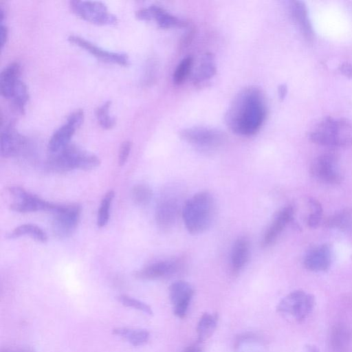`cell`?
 <instances>
[{
    "mask_svg": "<svg viewBox=\"0 0 352 352\" xmlns=\"http://www.w3.org/2000/svg\"><path fill=\"white\" fill-rule=\"evenodd\" d=\"M293 19L298 24L301 32L307 40H312L314 31L307 14V10L303 2L294 1L291 4Z\"/></svg>",
    "mask_w": 352,
    "mask_h": 352,
    "instance_id": "cell-21",
    "label": "cell"
},
{
    "mask_svg": "<svg viewBox=\"0 0 352 352\" xmlns=\"http://www.w3.org/2000/svg\"><path fill=\"white\" fill-rule=\"evenodd\" d=\"M216 72L214 56L207 53L202 58L201 63L193 76V82L197 85L204 83L213 77Z\"/></svg>",
    "mask_w": 352,
    "mask_h": 352,
    "instance_id": "cell-22",
    "label": "cell"
},
{
    "mask_svg": "<svg viewBox=\"0 0 352 352\" xmlns=\"http://www.w3.org/2000/svg\"><path fill=\"white\" fill-rule=\"evenodd\" d=\"M178 259H166L150 263L135 274L136 278L143 280H157L173 276L182 267Z\"/></svg>",
    "mask_w": 352,
    "mask_h": 352,
    "instance_id": "cell-13",
    "label": "cell"
},
{
    "mask_svg": "<svg viewBox=\"0 0 352 352\" xmlns=\"http://www.w3.org/2000/svg\"><path fill=\"white\" fill-rule=\"evenodd\" d=\"M85 114L83 110L78 109H76L69 115L67 122L78 129L83 122Z\"/></svg>",
    "mask_w": 352,
    "mask_h": 352,
    "instance_id": "cell-37",
    "label": "cell"
},
{
    "mask_svg": "<svg viewBox=\"0 0 352 352\" xmlns=\"http://www.w3.org/2000/svg\"><path fill=\"white\" fill-rule=\"evenodd\" d=\"M12 352V351H11Z\"/></svg>",
    "mask_w": 352,
    "mask_h": 352,
    "instance_id": "cell-46",
    "label": "cell"
},
{
    "mask_svg": "<svg viewBox=\"0 0 352 352\" xmlns=\"http://www.w3.org/2000/svg\"><path fill=\"white\" fill-rule=\"evenodd\" d=\"M278 96L280 99L283 100L287 94V88L285 85H280L278 89Z\"/></svg>",
    "mask_w": 352,
    "mask_h": 352,
    "instance_id": "cell-42",
    "label": "cell"
},
{
    "mask_svg": "<svg viewBox=\"0 0 352 352\" xmlns=\"http://www.w3.org/2000/svg\"><path fill=\"white\" fill-rule=\"evenodd\" d=\"M259 340V338L252 333H245L241 335H239L236 340L234 344V348L236 349H239L240 346L244 343L246 342H257Z\"/></svg>",
    "mask_w": 352,
    "mask_h": 352,
    "instance_id": "cell-38",
    "label": "cell"
},
{
    "mask_svg": "<svg viewBox=\"0 0 352 352\" xmlns=\"http://www.w3.org/2000/svg\"><path fill=\"white\" fill-rule=\"evenodd\" d=\"M309 202L312 208V212L309 215L307 223L309 227L316 228L322 220V208L320 202L314 198H310Z\"/></svg>",
    "mask_w": 352,
    "mask_h": 352,
    "instance_id": "cell-35",
    "label": "cell"
},
{
    "mask_svg": "<svg viewBox=\"0 0 352 352\" xmlns=\"http://www.w3.org/2000/svg\"><path fill=\"white\" fill-rule=\"evenodd\" d=\"M351 333L344 326H334L331 332V344L337 351H344L350 344Z\"/></svg>",
    "mask_w": 352,
    "mask_h": 352,
    "instance_id": "cell-27",
    "label": "cell"
},
{
    "mask_svg": "<svg viewBox=\"0 0 352 352\" xmlns=\"http://www.w3.org/2000/svg\"><path fill=\"white\" fill-rule=\"evenodd\" d=\"M136 17L140 20L149 21L152 19L151 12L147 8H142L136 12Z\"/></svg>",
    "mask_w": 352,
    "mask_h": 352,
    "instance_id": "cell-40",
    "label": "cell"
},
{
    "mask_svg": "<svg viewBox=\"0 0 352 352\" xmlns=\"http://www.w3.org/2000/svg\"><path fill=\"white\" fill-rule=\"evenodd\" d=\"M193 63L191 56H187L182 60L177 65L173 74V81L176 85L182 84L188 77Z\"/></svg>",
    "mask_w": 352,
    "mask_h": 352,
    "instance_id": "cell-33",
    "label": "cell"
},
{
    "mask_svg": "<svg viewBox=\"0 0 352 352\" xmlns=\"http://www.w3.org/2000/svg\"><path fill=\"white\" fill-rule=\"evenodd\" d=\"M193 295L194 289L186 281L176 280L170 285L169 298L176 316L185 317Z\"/></svg>",
    "mask_w": 352,
    "mask_h": 352,
    "instance_id": "cell-12",
    "label": "cell"
},
{
    "mask_svg": "<svg viewBox=\"0 0 352 352\" xmlns=\"http://www.w3.org/2000/svg\"><path fill=\"white\" fill-rule=\"evenodd\" d=\"M152 197V190L146 184H137L132 189L133 200L138 205H147L151 201Z\"/></svg>",
    "mask_w": 352,
    "mask_h": 352,
    "instance_id": "cell-32",
    "label": "cell"
},
{
    "mask_svg": "<svg viewBox=\"0 0 352 352\" xmlns=\"http://www.w3.org/2000/svg\"><path fill=\"white\" fill-rule=\"evenodd\" d=\"M311 175L320 182L331 184H338L342 182L338 161L336 155L327 153L316 157L311 166Z\"/></svg>",
    "mask_w": 352,
    "mask_h": 352,
    "instance_id": "cell-10",
    "label": "cell"
},
{
    "mask_svg": "<svg viewBox=\"0 0 352 352\" xmlns=\"http://www.w3.org/2000/svg\"><path fill=\"white\" fill-rule=\"evenodd\" d=\"M250 245L248 239L241 236L233 243L230 254V268L233 274H239L248 261Z\"/></svg>",
    "mask_w": 352,
    "mask_h": 352,
    "instance_id": "cell-18",
    "label": "cell"
},
{
    "mask_svg": "<svg viewBox=\"0 0 352 352\" xmlns=\"http://www.w3.org/2000/svg\"><path fill=\"white\" fill-rule=\"evenodd\" d=\"M1 155L3 157L16 155L25 146V139L9 125L1 134Z\"/></svg>",
    "mask_w": 352,
    "mask_h": 352,
    "instance_id": "cell-17",
    "label": "cell"
},
{
    "mask_svg": "<svg viewBox=\"0 0 352 352\" xmlns=\"http://www.w3.org/2000/svg\"><path fill=\"white\" fill-rule=\"evenodd\" d=\"M309 139L322 146H349L352 144V123L345 118L327 117L314 126Z\"/></svg>",
    "mask_w": 352,
    "mask_h": 352,
    "instance_id": "cell-3",
    "label": "cell"
},
{
    "mask_svg": "<svg viewBox=\"0 0 352 352\" xmlns=\"http://www.w3.org/2000/svg\"><path fill=\"white\" fill-rule=\"evenodd\" d=\"M339 71L345 76L352 78V64L348 62L343 63L339 66Z\"/></svg>",
    "mask_w": 352,
    "mask_h": 352,
    "instance_id": "cell-39",
    "label": "cell"
},
{
    "mask_svg": "<svg viewBox=\"0 0 352 352\" xmlns=\"http://www.w3.org/2000/svg\"><path fill=\"white\" fill-rule=\"evenodd\" d=\"M111 103L110 100L104 102L96 111L98 121L101 127L104 129H110L116 124L115 118L109 115Z\"/></svg>",
    "mask_w": 352,
    "mask_h": 352,
    "instance_id": "cell-30",
    "label": "cell"
},
{
    "mask_svg": "<svg viewBox=\"0 0 352 352\" xmlns=\"http://www.w3.org/2000/svg\"><path fill=\"white\" fill-rule=\"evenodd\" d=\"M214 206L213 198L207 191L199 192L186 200L182 209V217L189 233L201 234L210 227Z\"/></svg>",
    "mask_w": 352,
    "mask_h": 352,
    "instance_id": "cell-2",
    "label": "cell"
},
{
    "mask_svg": "<svg viewBox=\"0 0 352 352\" xmlns=\"http://www.w3.org/2000/svg\"><path fill=\"white\" fill-rule=\"evenodd\" d=\"M22 352H28V351H22Z\"/></svg>",
    "mask_w": 352,
    "mask_h": 352,
    "instance_id": "cell-45",
    "label": "cell"
},
{
    "mask_svg": "<svg viewBox=\"0 0 352 352\" xmlns=\"http://www.w3.org/2000/svg\"><path fill=\"white\" fill-rule=\"evenodd\" d=\"M115 196L113 190H109L101 200L97 215V225L99 228L105 226L109 219V208Z\"/></svg>",
    "mask_w": 352,
    "mask_h": 352,
    "instance_id": "cell-29",
    "label": "cell"
},
{
    "mask_svg": "<svg viewBox=\"0 0 352 352\" xmlns=\"http://www.w3.org/2000/svg\"><path fill=\"white\" fill-rule=\"evenodd\" d=\"M113 333L127 340L135 346L145 344L150 337L149 332L145 329L128 327L115 328L113 329Z\"/></svg>",
    "mask_w": 352,
    "mask_h": 352,
    "instance_id": "cell-24",
    "label": "cell"
},
{
    "mask_svg": "<svg viewBox=\"0 0 352 352\" xmlns=\"http://www.w3.org/2000/svg\"><path fill=\"white\" fill-rule=\"evenodd\" d=\"M181 138L204 152L214 151L226 141V136L221 131L205 126H192L182 129Z\"/></svg>",
    "mask_w": 352,
    "mask_h": 352,
    "instance_id": "cell-5",
    "label": "cell"
},
{
    "mask_svg": "<svg viewBox=\"0 0 352 352\" xmlns=\"http://www.w3.org/2000/svg\"><path fill=\"white\" fill-rule=\"evenodd\" d=\"M217 322L216 315L205 313L201 316L197 327L199 342L205 341L212 335L217 327Z\"/></svg>",
    "mask_w": 352,
    "mask_h": 352,
    "instance_id": "cell-26",
    "label": "cell"
},
{
    "mask_svg": "<svg viewBox=\"0 0 352 352\" xmlns=\"http://www.w3.org/2000/svg\"><path fill=\"white\" fill-rule=\"evenodd\" d=\"M325 226L340 230L352 228V211L345 208L330 216L324 222Z\"/></svg>",
    "mask_w": 352,
    "mask_h": 352,
    "instance_id": "cell-28",
    "label": "cell"
},
{
    "mask_svg": "<svg viewBox=\"0 0 352 352\" xmlns=\"http://www.w3.org/2000/svg\"><path fill=\"white\" fill-rule=\"evenodd\" d=\"M131 148V142L129 140H126L120 145L118 152V164L120 166H123L129 155Z\"/></svg>",
    "mask_w": 352,
    "mask_h": 352,
    "instance_id": "cell-36",
    "label": "cell"
},
{
    "mask_svg": "<svg viewBox=\"0 0 352 352\" xmlns=\"http://www.w3.org/2000/svg\"><path fill=\"white\" fill-rule=\"evenodd\" d=\"M118 300L125 307H131L137 310H140L148 315H152L153 311L151 307L144 302L129 296L127 295L122 294L118 296Z\"/></svg>",
    "mask_w": 352,
    "mask_h": 352,
    "instance_id": "cell-34",
    "label": "cell"
},
{
    "mask_svg": "<svg viewBox=\"0 0 352 352\" xmlns=\"http://www.w3.org/2000/svg\"><path fill=\"white\" fill-rule=\"evenodd\" d=\"M76 129L67 122L57 129L48 142L47 148L50 153H57L67 146Z\"/></svg>",
    "mask_w": 352,
    "mask_h": 352,
    "instance_id": "cell-20",
    "label": "cell"
},
{
    "mask_svg": "<svg viewBox=\"0 0 352 352\" xmlns=\"http://www.w3.org/2000/svg\"><path fill=\"white\" fill-rule=\"evenodd\" d=\"M315 298L302 290H295L285 296L278 303L279 313L292 316L298 322L303 321L312 311Z\"/></svg>",
    "mask_w": 352,
    "mask_h": 352,
    "instance_id": "cell-6",
    "label": "cell"
},
{
    "mask_svg": "<svg viewBox=\"0 0 352 352\" xmlns=\"http://www.w3.org/2000/svg\"><path fill=\"white\" fill-rule=\"evenodd\" d=\"M179 207V197L175 192H168L163 195L155 210V220L158 226L162 229L172 227L177 220Z\"/></svg>",
    "mask_w": 352,
    "mask_h": 352,
    "instance_id": "cell-11",
    "label": "cell"
},
{
    "mask_svg": "<svg viewBox=\"0 0 352 352\" xmlns=\"http://www.w3.org/2000/svg\"><path fill=\"white\" fill-rule=\"evenodd\" d=\"M67 39L71 43L84 49L102 60L124 66L129 63V57L126 54L105 50L79 36L70 35Z\"/></svg>",
    "mask_w": 352,
    "mask_h": 352,
    "instance_id": "cell-14",
    "label": "cell"
},
{
    "mask_svg": "<svg viewBox=\"0 0 352 352\" xmlns=\"http://www.w3.org/2000/svg\"><path fill=\"white\" fill-rule=\"evenodd\" d=\"M184 352H201V349L198 344H194L188 346Z\"/></svg>",
    "mask_w": 352,
    "mask_h": 352,
    "instance_id": "cell-43",
    "label": "cell"
},
{
    "mask_svg": "<svg viewBox=\"0 0 352 352\" xmlns=\"http://www.w3.org/2000/svg\"><path fill=\"white\" fill-rule=\"evenodd\" d=\"M267 116L265 96L256 86L241 89L233 99L226 114V122L231 131L240 135L256 134Z\"/></svg>",
    "mask_w": 352,
    "mask_h": 352,
    "instance_id": "cell-1",
    "label": "cell"
},
{
    "mask_svg": "<svg viewBox=\"0 0 352 352\" xmlns=\"http://www.w3.org/2000/svg\"><path fill=\"white\" fill-rule=\"evenodd\" d=\"M70 7L76 15L95 24L113 25L118 21L116 16L101 1L74 0L70 1Z\"/></svg>",
    "mask_w": 352,
    "mask_h": 352,
    "instance_id": "cell-7",
    "label": "cell"
},
{
    "mask_svg": "<svg viewBox=\"0 0 352 352\" xmlns=\"http://www.w3.org/2000/svg\"><path fill=\"white\" fill-rule=\"evenodd\" d=\"M294 214V208L290 205L277 212L263 234L261 242L263 247H268L276 241L287 225L293 219Z\"/></svg>",
    "mask_w": 352,
    "mask_h": 352,
    "instance_id": "cell-15",
    "label": "cell"
},
{
    "mask_svg": "<svg viewBox=\"0 0 352 352\" xmlns=\"http://www.w3.org/2000/svg\"><path fill=\"white\" fill-rule=\"evenodd\" d=\"M100 160L75 144H69L60 151L51 153L47 159V168L56 173H64L73 169L89 170L100 166Z\"/></svg>",
    "mask_w": 352,
    "mask_h": 352,
    "instance_id": "cell-4",
    "label": "cell"
},
{
    "mask_svg": "<svg viewBox=\"0 0 352 352\" xmlns=\"http://www.w3.org/2000/svg\"><path fill=\"white\" fill-rule=\"evenodd\" d=\"M8 192L14 199L10 209L19 212H30L39 210L54 212L58 204L41 199L19 186H10Z\"/></svg>",
    "mask_w": 352,
    "mask_h": 352,
    "instance_id": "cell-9",
    "label": "cell"
},
{
    "mask_svg": "<svg viewBox=\"0 0 352 352\" xmlns=\"http://www.w3.org/2000/svg\"><path fill=\"white\" fill-rule=\"evenodd\" d=\"M52 231L60 239L70 236L75 231L80 219V208L78 204L57 205L53 212Z\"/></svg>",
    "mask_w": 352,
    "mask_h": 352,
    "instance_id": "cell-8",
    "label": "cell"
},
{
    "mask_svg": "<svg viewBox=\"0 0 352 352\" xmlns=\"http://www.w3.org/2000/svg\"><path fill=\"white\" fill-rule=\"evenodd\" d=\"M23 236H29L34 240L41 243L47 241L46 233L38 226L34 224H23L15 228L8 234L9 239H16Z\"/></svg>",
    "mask_w": 352,
    "mask_h": 352,
    "instance_id": "cell-25",
    "label": "cell"
},
{
    "mask_svg": "<svg viewBox=\"0 0 352 352\" xmlns=\"http://www.w3.org/2000/svg\"><path fill=\"white\" fill-rule=\"evenodd\" d=\"M148 9L152 19H154L162 28L183 27L187 25L186 22L178 19L158 6L152 5L148 7Z\"/></svg>",
    "mask_w": 352,
    "mask_h": 352,
    "instance_id": "cell-23",
    "label": "cell"
},
{
    "mask_svg": "<svg viewBox=\"0 0 352 352\" xmlns=\"http://www.w3.org/2000/svg\"><path fill=\"white\" fill-rule=\"evenodd\" d=\"M8 36V29L6 25L1 24L0 38L1 46L3 47L7 42Z\"/></svg>",
    "mask_w": 352,
    "mask_h": 352,
    "instance_id": "cell-41",
    "label": "cell"
},
{
    "mask_svg": "<svg viewBox=\"0 0 352 352\" xmlns=\"http://www.w3.org/2000/svg\"><path fill=\"white\" fill-rule=\"evenodd\" d=\"M331 262V251L328 245L323 244L309 250L304 258V265L313 272L327 270Z\"/></svg>",
    "mask_w": 352,
    "mask_h": 352,
    "instance_id": "cell-16",
    "label": "cell"
},
{
    "mask_svg": "<svg viewBox=\"0 0 352 352\" xmlns=\"http://www.w3.org/2000/svg\"><path fill=\"white\" fill-rule=\"evenodd\" d=\"M20 74V65L16 62L10 63L2 70L0 75V89L3 97L12 98Z\"/></svg>",
    "mask_w": 352,
    "mask_h": 352,
    "instance_id": "cell-19",
    "label": "cell"
},
{
    "mask_svg": "<svg viewBox=\"0 0 352 352\" xmlns=\"http://www.w3.org/2000/svg\"><path fill=\"white\" fill-rule=\"evenodd\" d=\"M305 352H319V351L316 346L308 345L306 346Z\"/></svg>",
    "mask_w": 352,
    "mask_h": 352,
    "instance_id": "cell-44",
    "label": "cell"
},
{
    "mask_svg": "<svg viewBox=\"0 0 352 352\" xmlns=\"http://www.w3.org/2000/svg\"><path fill=\"white\" fill-rule=\"evenodd\" d=\"M12 98L20 112L23 113L29 94L26 85L20 79L16 83Z\"/></svg>",
    "mask_w": 352,
    "mask_h": 352,
    "instance_id": "cell-31",
    "label": "cell"
}]
</instances>
